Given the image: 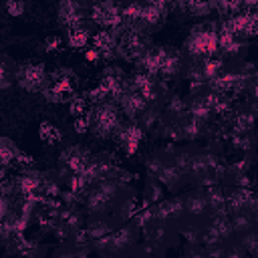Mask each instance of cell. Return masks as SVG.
Instances as JSON below:
<instances>
[{"instance_id": "cell-12", "label": "cell", "mask_w": 258, "mask_h": 258, "mask_svg": "<svg viewBox=\"0 0 258 258\" xmlns=\"http://www.w3.org/2000/svg\"><path fill=\"white\" fill-rule=\"evenodd\" d=\"M169 12V4L165 2H141L139 8V18H137V28L145 30L147 34H151L155 28H159Z\"/></svg>"}, {"instance_id": "cell-18", "label": "cell", "mask_w": 258, "mask_h": 258, "mask_svg": "<svg viewBox=\"0 0 258 258\" xmlns=\"http://www.w3.org/2000/svg\"><path fill=\"white\" fill-rule=\"evenodd\" d=\"M173 8L181 10L185 16H210V12H214V2H177Z\"/></svg>"}, {"instance_id": "cell-28", "label": "cell", "mask_w": 258, "mask_h": 258, "mask_svg": "<svg viewBox=\"0 0 258 258\" xmlns=\"http://www.w3.org/2000/svg\"><path fill=\"white\" fill-rule=\"evenodd\" d=\"M6 181H8V175H6V167H0V189L6 185Z\"/></svg>"}, {"instance_id": "cell-13", "label": "cell", "mask_w": 258, "mask_h": 258, "mask_svg": "<svg viewBox=\"0 0 258 258\" xmlns=\"http://www.w3.org/2000/svg\"><path fill=\"white\" fill-rule=\"evenodd\" d=\"M115 105L119 107L121 115H125V117L131 119V121H137V119L145 113V109L149 107L147 99H145L141 93H137V91H133V89H129V87H125V89L115 97Z\"/></svg>"}, {"instance_id": "cell-22", "label": "cell", "mask_w": 258, "mask_h": 258, "mask_svg": "<svg viewBox=\"0 0 258 258\" xmlns=\"http://www.w3.org/2000/svg\"><path fill=\"white\" fill-rule=\"evenodd\" d=\"M32 165H34V157H32L30 153H26L24 149H20L18 155H16L14 167H18L20 171H24V169H32Z\"/></svg>"}, {"instance_id": "cell-4", "label": "cell", "mask_w": 258, "mask_h": 258, "mask_svg": "<svg viewBox=\"0 0 258 258\" xmlns=\"http://www.w3.org/2000/svg\"><path fill=\"white\" fill-rule=\"evenodd\" d=\"M115 36H117V56L123 58V60H131V62H137L143 52L151 46V36L137 28V26H117L115 30Z\"/></svg>"}, {"instance_id": "cell-21", "label": "cell", "mask_w": 258, "mask_h": 258, "mask_svg": "<svg viewBox=\"0 0 258 258\" xmlns=\"http://www.w3.org/2000/svg\"><path fill=\"white\" fill-rule=\"evenodd\" d=\"M89 101L85 99V95H75L71 101H69V111L73 113V117H85L87 111H89Z\"/></svg>"}, {"instance_id": "cell-11", "label": "cell", "mask_w": 258, "mask_h": 258, "mask_svg": "<svg viewBox=\"0 0 258 258\" xmlns=\"http://www.w3.org/2000/svg\"><path fill=\"white\" fill-rule=\"evenodd\" d=\"M56 20L67 32L85 26L89 22V4L62 0L56 4Z\"/></svg>"}, {"instance_id": "cell-27", "label": "cell", "mask_w": 258, "mask_h": 258, "mask_svg": "<svg viewBox=\"0 0 258 258\" xmlns=\"http://www.w3.org/2000/svg\"><path fill=\"white\" fill-rule=\"evenodd\" d=\"M133 258H159V256H155V254H147V252H143V250H141L139 246H135Z\"/></svg>"}, {"instance_id": "cell-3", "label": "cell", "mask_w": 258, "mask_h": 258, "mask_svg": "<svg viewBox=\"0 0 258 258\" xmlns=\"http://www.w3.org/2000/svg\"><path fill=\"white\" fill-rule=\"evenodd\" d=\"M85 117L89 123V131L99 139H113L123 123V115L115 105V101H103L91 105Z\"/></svg>"}, {"instance_id": "cell-8", "label": "cell", "mask_w": 258, "mask_h": 258, "mask_svg": "<svg viewBox=\"0 0 258 258\" xmlns=\"http://www.w3.org/2000/svg\"><path fill=\"white\" fill-rule=\"evenodd\" d=\"M48 83V69L42 60H24L16 69V85L24 93H42Z\"/></svg>"}, {"instance_id": "cell-25", "label": "cell", "mask_w": 258, "mask_h": 258, "mask_svg": "<svg viewBox=\"0 0 258 258\" xmlns=\"http://www.w3.org/2000/svg\"><path fill=\"white\" fill-rule=\"evenodd\" d=\"M10 212V198L0 189V220H4Z\"/></svg>"}, {"instance_id": "cell-24", "label": "cell", "mask_w": 258, "mask_h": 258, "mask_svg": "<svg viewBox=\"0 0 258 258\" xmlns=\"http://www.w3.org/2000/svg\"><path fill=\"white\" fill-rule=\"evenodd\" d=\"M4 10L10 14V16H22L24 10H26V4L20 2V0H12V2H4Z\"/></svg>"}, {"instance_id": "cell-17", "label": "cell", "mask_w": 258, "mask_h": 258, "mask_svg": "<svg viewBox=\"0 0 258 258\" xmlns=\"http://www.w3.org/2000/svg\"><path fill=\"white\" fill-rule=\"evenodd\" d=\"M91 28L85 24V26H79V28H75V30H69L67 32V44L71 46V48H87L89 44H91Z\"/></svg>"}, {"instance_id": "cell-19", "label": "cell", "mask_w": 258, "mask_h": 258, "mask_svg": "<svg viewBox=\"0 0 258 258\" xmlns=\"http://www.w3.org/2000/svg\"><path fill=\"white\" fill-rule=\"evenodd\" d=\"M38 137H40V141H42L44 145H56V143H60L62 133H60V129H58L56 125H52L50 121H42V123L38 125Z\"/></svg>"}, {"instance_id": "cell-5", "label": "cell", "mask_w": 258, "mask_h": 258, "mask_svg": "<svg viewBox=\"0 0 258 258\" xmlns=\"http://www.w3.org/2000/svg\"><path fill=\"white\" fill-rule=\"evenodd\" d=\"M79 91V75L69 67H58L48 71V83L42 97L50 103H69Z\"/></svg>"}, {"instance_id": "cell-2", "label": "cell", "mask_w": 258, "mask_h": 258, "mask_svg": "<svg viewBox=\"0 0 258 258\" xmlns=\"http://www.w3.org/2000/svg\"><path fill=\"white\" fill-rule=\"evenodd\" d=\"M183 52L189 60H204L218 56V24L214 20L198 22L189 28L183 40Z\"/></svg>"}, {"instance_id": "cell-7", "label": "cell", "mask_w": 258, "mask_h": 258, "mask_svg": "<svg viewBox=\"0 0 258 258\" xmlns=\"http://www.w3.org/2000/svg\"><path fill=\"white\" fill-rule=\"evenodd\" d=\"M147 169L151 179H155L161 187H167V189H177L187 181L183 171L175 163L173 155H161V153L151 155L147 159Z\"/></svg>"}, {"instance_id": "cell-1", "label": "cell", "mask_w": 258, "mask_h": 258, "mask_svg": "<svg viewBox=\"0 0 258 258\" xmlns=\"http://www.w3.org/2000/svg\"><path fill=\"white\" fill-rule=\"evenodd\" d=\"M131 194V191H129ZM127 196V185L119 177V171L113 177L93 183L83 198V206L91 216H109L115 212L119 202Z\"/></svg>"}, {"instance_id": "cell-10", "label": "cell", "mask_w": 258, "mask_h": 258, "mask_svg": "<svg viewBox=\"0 0 258 258\" xmlns=\"http://www.w3.org/2000/svg\"><path fill=\"white\" fill-rule=\"evenodd\" d=\"M89 22L101 30H115L121 26V4L119 2H93L89 4Z\"/></svg>"}, {"instance_id": "cell-14", "label": "cell", "mask_w": 258, "mask_h": 258, "mask_svg": "<svg viewBox=\"0 0 258 258\" xmlns=\"http://www.w3.org/2000/svg\"><path fill=\"white\" fill-rule=\"evenodd\" d=\"M143 135H145V131H143V127L139 125V121H131V119H123V123H121V127L117 129V133H115V141H117V145L125 151V153H135L137 149H139V143H141V139H143Z\"/></svg>"}, {"instance_id": "cell-9", "label": "cell", "mask_w": 258, "mask_h": 258, "mask_svg": "<svg viewBox=\"0 0 258 258\" xmlns=\"http://www.w3.org/2000/svg\"><path fill=\"white\" fill-rule=\"evenodd\" d=\"M91 157H93V153H91L85 145H81V143H73V145L64 147V149L60 151V155H58L60 171L67 173L69 177L79 175V173L85 171V167L89 165Z\"/></svg>"}, {"instance_id": "cell-26", "label": "cell", "mask_w": 258, "mask_h": 258, "mask_svg": "<svg viewBox=\"0 0 258 258\" xmlns=\"http://www.w3.org/2000/svg\"><path fill=\"white\" fill-rule=\"evenodd\" d=\"M75 131H77V133H87V131H89L87 117H77V119H75Z\"/></svg>"}, {"instance_id": "cell-23", "label": "cell", "mask_w": 258, "mask_h": 258, "mask_svg": "<svg viewBox=\"0 0 258 258\" xmlns=\"http://www.w3.org/2000/svg\"><path fill=\"white\" fill-rule=\"evenodd\" d=\"M62 46H64V40L60 36H56V34L44 38V50L46 52H58Z\"/></svg>"}, {"instance_id": "cell-15", "label": "cell", "mask_w": 258, "mask_h": 258, "mask_svg": "<svg viewBox=\"0 0 258 258\" xmlns=\"http://www.w3.org/2000/svg\"><path fill=\"white\" fill-rule=\"evenodd\" d=\"M16 69H18V62L12 56L0 52V91L10 89L16 83Z\"/></svg>"}, {"instance_id": "cell-6", "label": "cell", "mask_w": 258, "mask_h": 258, "mask_svg": "<svg viewBox=\"0 0 258 258\" xmlns=\"http://www.w3.org/2000/svg\"><path fill=\"white\" fill-rule=\"evenodd\" d=\"M137 246V230L129 224L113 228L105 238L95 242V250L103 258H125Z\"/></svg>"}, {"instance_id": "cell-20", "label": "cell", "mask_w": 258, "mask_h": 258, "mask_svg": "<svg viewBox=\"0 0 258 258\" xmlns=\"http://www.w3.org/2000/svg\"><path fill=\"white\" fill-rule=\"evenodd\" d=\"M52 258H89V250L87 246H81V244H69L64 248H60Z\"/></svg>"}, {"instance_id": "cell-16", "label": "cell", "mask_w": 258, "mask_h": 258, "mask_svg": "<svg viewBox=\"0 0 258 258\" xmlns=\"http://www.w3.org/2000/svg\"><path fill=\"white\" fill-rule=\"evenodd\" d=\"M20 147L8 135H0V167H10L16 161Z\"/></svg>"}]
</instances>
